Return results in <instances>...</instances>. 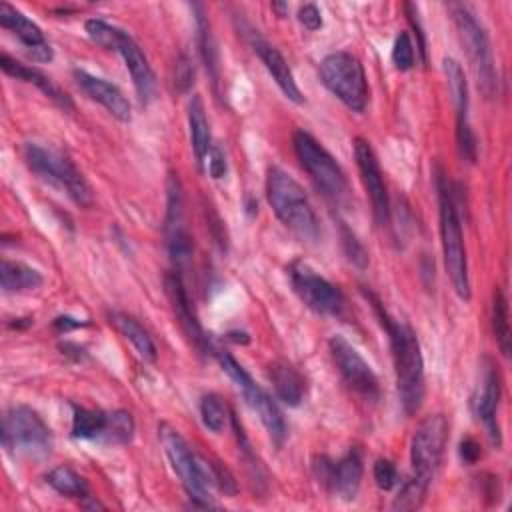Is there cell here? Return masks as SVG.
<instances>
[{
  "label": "cell",
  "mask_w": 512,
  "mask_h": 512,
  "mask_svg": "<svg viewBox=\"0 0 512 512\" xmlns=\"http://www.w3.org/2000/svg\"><path fill=\"white\" fill-rule=\"evenodd\" d=\"M372 300H374V310L378 312V318L390 338L400 404H402L404 412L408 416H412L420 410L424 394H426L424 360H422L418 336L406 320H398V318L390 316L386 312V308L376 298H372Z\"/></svg>",
  "instance_id": "obj_1"
},
{
  "label": "cell",
  "mask_w": 512,
  "mask_h": 512,
  "mask_svg": "<svg viewBox=\"0 0 512 512\" xmlns=\"http://www.w3.org/2000/svg\"><path fill=\"white\" fill-rule=\"evenodd\" d=\"M266 198L276 218L300 240L314 242L320 234L316 212L300 182L282 170L270 166L266 174Z\"/></svg>",
  "instance_id": "obj_2"
},
{
  "label": "cell",
  "mask_w": 512,
  "mask_h": 512,
  "mask_svg": "<svg viewBox=\"0 0 512 512\" xmlns=\"http://www.w3.org/2000/svg\"><path fill=\"white\" fill-rule=\"evenodd\" d=\"M436 192H438V218H440V244L444 266L452 282L454 292L462 300H470V274L468 256L462 236V224L456 206V192L444 172H436Z\"/></svg>",
  "instance_id": "obj_3"
},
{
  "label": "cell",
  "mask_w": 512,
  "mask_h": 512,
  "mask_svg": "<svg viewBox=\"0 0 512 512\" xmlns=\"http://www.w3.org/2000/svg\"><path fill=\"white\" fill-rule=\"evenodd\" d=\"M158 436L160 444L164 448V454L180 478L188 498L192 500V506L200 508H212V490H214V480H212V464L210 460L198 456L186 438L170 424L162 422L158 426Z\"/></svg>",
  "instance_id": "obj_4"
},
{
  "label": "cell",
  "mask_w": 512,
  "mask_h": 512,
  "mask_svg": "<svg viewBox=\"0 0 512 512\" xmlns=\"http://www.w3.org/2000/svg\"><path fill=\"white\" fill-rule=\"evenodd\" d=\"M84 30L94 44L120 54V58L124 60V64L132 76L138 100H140V104L146 106L154 98L156 80H154L152 66H150L146 54L142 52V48L138 46V42L126 30H122L102 18L86 20Z\"/></svg>",
  "instance_id": "obj_5"
},
{
  "label": "cell",
  "mask_w": 512,
  "mask_h": 512,
  "mask_svg": "<svg viewBox=\"0 0 512 512\" xmlns=\"http://www.w3.org/2000/svg\"><path fill=\"white\" fill-rule=\"evenodd\" d=\"M448 10L458 30V38L464 46V52L468 56L478 90L486 98H494L498 94V72H496L490 40L482 22L476 18L472 8L462 2H450Z\"/></svg>",
  "instance_id": "obj_6"
},
{
  "label": "cell",
  "mask_w": 512,
  "mask_h": 512,
  "mask_svg": "<svg viewBox=\"0 0 512 512\" xmlns=\"http://www.w3.org/2000/svg\"><path fill=\"white\" fill-rule=\"evenodd\" d=\"M24 160L28 168L44 182L54 188L64 190L76 204L90 206L92 190L86 182L84 174L76 168V164L58 150L44 148L36 142L24 144Z\"/></svg>",
  "instance_id": "obj_7"
},
{
  "label": "cell",
  "mask_w": 512,
  "mask_h": 512,
  "mask_svg": "<svg viewBox=\"0 0 512 512\" xmlns=\"http://www.w3.org/2000/svg\"><path fill=\"white\" fill-rule=\"evenodd\" d=\"M322 84L352 112H364L368 104V80L362 62L344 50L330 52L320 62Z\"/></svg>",
  "instance_id": "obj_8"
},
{
  "label": "cell",
  "mask_w": 512,
  "mask_h": 512,
  "mask_svg": "<svg viewBox=\"0 0 512 512\" xmlns=\"http://www.w3.org/2000/svg\"><path fill=\"white\" fill-rule=\"evenodd\" d=\"M216 358H218L222 372H226V376L234 382L238 392L244 396L246 404L260 418V422L266 428L272 442L280 448L286 440V422H284V416H282L278 404L258 382H254V378L246 372V368L232 354L220 350L216 354Z\"/></svg>",
  "instance_id": "obj_9"
},
{
  "label": "cell",
  "mask_w": 512,
  "mask_h": 512,
  "mask_svg": "<svg viewBox=\"0 0 512 512\" xmlns=\"http://www.w3.org/2000/svg\"><path fill=\"white\" fill-rule=\"evenodd\" d=\"M2 446L12 454L42 458L50 454L52 430L34 408L16 404L2 416Z\"/></svg>",
  "instance_id": "obj_10"
},
{
  "label": "cell",
  "mask_w": 512,
  "mask_h": 512,
  "mask_svg": "<svg viewBox=\"0 0 512 512\" xmlns=\"http://www.w3.org/2000/svg\"><path fill=\"white\" fill-rule=\"evenodd\" d=\"M292 144L302 168L314 180L318 190L332 202H342L348 194V180L334 156L304 130L294 132Z\"/></svg>",
  "instance_id": "obj_11"
},
{
  "label": "cell",
  "mask_w": 512,
  "mask_h": 512,
  "mask_svg": "<svg viewBox=\"0 0 512 512\" xmlns=\"http://www.w3.org/2000/svg\"><path fill=\"white\" fill-rule=\"evenodd\" d=\"M448 418L440 412L426 416L416 426L410 440V478L418 484L430 488L448 444Z\"/></svg>",
  "instance_id": "obj_12"
},
{
  "label": "cell",
  "mask_w": 512,
  "mask_h": 512,
  "mask_svg": "<svg viewBox=\"0 0 512 512\" xmlns=\"http://www.w3.org/2000/svg\"><path fill=\"white\" fill-rule=\"evenodd\" d=\"M134 418L126 410L72 408V436L78 440H98L106 444H128L134 438Z\"/></svg>",
  "instance_id": "obj_13"
},
{
  "label": "cell",
  "mask_w": 512,
  "mask_h": 512,
  "mask_svg": "<svg viewBox=\"0 0 512 512\" xmlns=\"http://www.w3.org/2000/svg\"><path fill=\"white\" fill-rule=\"evenodd\" d=\"M290 284L296 296L312 312L322 316H340L344 312V294L336 284L318 274L310 264L296 260L288 266Z\"/></svg>",
  "instance_id": "obj_14"
},
{
  "label": "cell",
  "mask_w": 512,
  "mask_h": 512,
  "mask_svg": "<svg viewBox=\"0 0 512 512\" xmlns=\"http://www.w3.org/2000/svg\"><path fill=\"white\" fill-rule=\"evenodd\" d=\"M332 360L344 380V384L366 402H376L380 398V384L372 366L364 356L352 346L344 336L334 334L328 340Z\"/></svg>",
  "instance_id": "obj_15"
},
{
  "label": "cell",
  "mask_w": 512,
  "mask_h": 512,
  "mask_svg": "<svg viewBox=\"0 0 512 512\" xmlns=\"http://www.w3.org/2000/svg\"><path fill=\"white\" fill-rule=\"evenodd\" d=\"M444 68V76L448 82V90L456 108V144H458V152L460 158L466 160L468 164L476 162L478 156V142L468 118V108H470V98H468V82L464 76L462 66L458 64V60L446 56L442 62Z\"/></svg>",
  "instance_id": "obj_16"
},
{
  "label": "cell",
  "mask_w": 512,
  "mask_h": 512,
  "mask_svg": "<svg viewBox=\"0 0 512 512\" xmlns=\"http://www.w3.org/2000/svg\"><path fill=\"white\" fill-rule=\"evenodd\" d=\"M354 158H356V166H358L362 184H364L370 204H372L374 220L378 226H388L390 224V198H388V190H386V182H384L378 158L368 140H364V138L354 140Z\"/></svg>",
  "instance_id": "obj_17"
},
{
  "label": "cell",
  "mask_w": 512,
  "mask_h": 512,
  "mask_svg": "<svg viewBox=\"0 0 512 512\" xmlns=\"http://www.w3.org/2000/svg\"><path fill=\"white\" fill-rule=\"evenodd\" d=\"M500 374H498V366L492 362V358H484L482 366H480V378L478 384L472 392V412L478 420H482V424L486 426V432L492 440L494 446L502 444V436H500V426H498V402H500Z\"/></svg>",
  "instance_id": "obj_18"
},
{
  "label": "cell",
  "mask_w": 512,
  "mask_h": 512,
  "mask_svg": "<svg viewBox=\"0 0 512 512\" xmlns=\"http://www.w3.org/2000/svg\"><path fill=\"white\" fill-rule=\"evenodd\" d=\"M318 480L328 486L342 500H354L362 482V456L358 448H350L340 460L332 462L326 456L316 458L314 464Z\"/></svg>",
  "instance_id": "obj_19"
},
{
  "label": "cell",
  "mask_w": 512,
  "mask_h": 512,
  "mask_svg": "<svg viewBox=\"0 0 512 512\" xmlns=\"http://www.w3.org/2000/svg\"><path fill=\"white\" fill-rule=\"evenodd\" d=\"M0 24L12 36L20 40L26 56L32 62H50L54 58L52 46L44 38V32L36 22H32L24 12L8 2H0Z\"/></svg>",
  "instance_id": "obj_20"
},
{
  "label": "cell",
  "mask_w": 512,
  "mask_h": 512,
  "mask_svg": "<svg viewBox=\"0 0 512 512\" xmlns=\"http://www.w3.org/2000/svg\"><path fill=\"white\" fill-rule=\"evenodd\" d=\"M164 288H166V296L170 300V306L174 310V316L180 324V328L184 330V334L190 338V342L200 350V352H208L210 350V340L204 334V328L198 320V314L192 306V300L188 296V290L184 286L182 274L172 270L164 276Z\"/></svg>",
  "instance_id": "obj_21"
},
{
  "label": "cell",
  "mask_w": 512,
  "mask_h": 512,
  "mask_svg": "<svg viewBox=\"0 0 512 512\" xmlns=\"http://www.w3.org/2000/svg\"><path fill=\"white\" fill-rule=\"evenodd\" d=\"M74 80H76L78 88L90 100H94L100 106H104L116 120L130 122V118H132L130 102H128V98L124 96V92L116 84H112V82H108V80H104L100 76H94V74H90L86 70H80V68L74 70Z\"/></svg>",
  "instance_id": "obj_22"
},
{
  "label": "cell",
  "mask_w": 512,
  "mask_h": 512,
  "mask_svg": "<svg viewBox=\"0 0 512 512\" xmlns=\"http://www.w3.org/2000/svg\"><path fill=\"white\" fill-rule=\"evenodd\" d=\"M248 42L252 46V50L258 54V58L262 60V64L266 66V70L270 72V76L274 78V82L278 84V88L282 90V94L296 102V104H302L304 102V96L294 80V74L286 62V58L280 54V50L276 46H272L266 38H262L256 30H250L248 34Z\"/></svg>",
  "instance_id": "obj_23"
},
{
  "label": "cell",
  "mask_w": 512,
  "mask_h": 512,
  "mask_svg": "<svg viewBox=\"0 0 512 512\" xmlns=\"http://www.w3.org/2000/svg\"><path fill=\"white\" fill-rule=\"evenodd\" d=\"M0 66H2V70H4L8 76H12V78H16V80H24V82H28V84H34L44 96H48V98H50L54 104H58L60 108H64V110H72V108H74L70 96H68L66 92H62V90H60L44 72H40L38 68L28 66V64H22V62L14 60L12 56H8L6 52L0 54Z\"/></svg>",
  "instance_id": "obj_24"
},
{
  "label": "cell",
  "mask_w": 512,
  "mask_h": 512,
  "mask_svg": "<svg viewBox=\"0 0 512 512\" xmlns=\"http://www.w3.org/2000/svg\"><path fill=\"white\" fill-rule=\"evenodd\" d=\"M188 128H190L192 152L196 156V162L202 166L212 148V136H210V122L206 116V108L198 94H194L188 102Z\"/></svg>",
  "instance_id": "obj_25"
},
{
  "label": "cell",
  "mask_w": 512,
  "mask_h": 512,
  "mask_svg": "<svg viewBox=\"0 0 512 512\" xmlns=\"http://www.w3.org/2000/svg\"><path fill=\"white\" fill-rule=\"evenodd\" d=\"M270 380L278 400L288 406H298L304 398V378L302 374L286 360H276L270 366Z\"/></svg>",
  "instance_id": "obj_26"
},
{
  "label": "cell",
  "mask_w": 512,
  "mask_h": 512,
  "mask_svg": "<svg viewBox=\"0 0 512 512\" xmlns=\"http://www.w3.org/2000/svg\"><path fill=\"white\" fill-rule=\"evenodd\" d=\"M42 282H44L42 274L24 262L4 258L0 264V284L6 294L30 292L40 288Z\"/></svg>",
  "instance_id": "obj_27"
},
{
  "label": "cell",
  "mask_w": 512,
  "mask_h": 512,
  "mask_svg": "<svg viewBox=\"0 0 512 512\" xmlns=\"http://www.w3.org/2000/svg\"><path fill=\"white\" fill-rule=\"evenodd\" d=\"M110 324L134 346V350L138 352V356L142 360H146V362L156 360V346H154L150 334L142 328V324L138 320H134L132 316L122 314V312H112Z\"/></svg>",
  "instance_id": "obj_28"
},
{
  "label": "cell",
  "mask_w": 512,
  "mask_h": 512,
  "mask_svg": "<svg viewBox=\"0 0 512 512\" xmlns=\"http://www.w3.org/2000/svg\"><path fill=\"white\" fill-rule=\"evenodd\" d=\"M196 10V30H198V50H200V58L206 66V72L212 80V84L216 86L220 80V66H218V50H216V42L210 30V22L204 14V8L200 4H194Z\"/></svg>",
  "instance_id": "obj_29"
},
{
  "label": "cell",
  "mask_w": 512,
  "mask_h": 512,
  "mask_svg": "<svg viewBox=\"0 0 512 512\" xmlns=\"http://www.w3.org/2000/svg\"><path fill=\"white\" fill-rule=\"evenodd\" d=\"M46 482L62 496L68 498H88V484L84 476H80L70 466H56L48 472Z\"/></svg>",
  "instance_id": "obj_30"
},
{
  "label": "cell",
  "mask_w": 512,
  "mask_h": 512,
  "mask_svg": "<svg viewBox=\"0 0 512 512\" xmlns=\"http://www.w3.org/2000/svg\"><path fill=\"white\" fill-rule=\"evenodd\" d=\"M492 330L496 344L504 356L510 354V322H508V300L500 286L492 294Z\"/></svg>",
  "instance_id": "obj_31"
},
{
  "label": "cell",
  "mask_w": 512,
  "mask_h": 512,
  "mask_svg": "<svg viewBox=\"0 0 512 512\" xmlns=\"http://www.w3.org/2000/svg\"><path fill=\"white\" fill-rule=\"evenodd\" d=\"M200 416H202V424L210 432L220 434L226 428L232 414H228L224 400L218 394L210 392V394H204L200 400Z\"/></svg>",
  "instance_id": "obj_32"
},
{
  "label": "cell",
  "mask_w": 512,
  "mask_h": 512,
  "mask_svg": "<svg viewBox=\"0 0 512 512\" xmlns=\"http://www.w3.org/2000/svg\"><path fill=\"white\" fill-rule=\"evenodd\" d=\"M340 240H342V250L344 256L358 268H366L368 264V252L362 246V242L356 238V234L344 224L340 222Z\"/></svg>",
  "instance_id": "obj_33"
},
{
  "label": "cell",
  "mask_w": 512,
  "mask_h": 512,
  "mask_svg": "<svg viewBox=\"0 0 512 512\" xmlns=\"http://www.w3.org/2000/svg\"><path fill=\"white\" fill-rule=\"evenodd\" d=\"M392 62L396 66V70L406 72L414 66V44L410 40L408 32H400L394 40L392 46Z\"/></svg>",
  "instance_id": "obj_34"
},
{
  "label": "cell",
  "mask_w": 512,
  "mask_h": 512,
  "mask_svg": "<svg viewBox=\"0 0 512 512\" xmlns=\"http://www.w3.org/2000/svg\"><path fill=\"white\" fill-rule=\"evenodd\" d=\"M372 474H374V482L380 490H392L394 486L400 484V476H398V470L394 466L392 460L388 458H378L374 462V468H372Z\"/></svg>",
  "instance_id": "obj_35"
},
{
  "label": "cell",
  "mask_w": 512,
  "mask_h": 512,
  "mask_svg": "<svg viewBox=\"0 0 512 512\" xmlns=\"http://www.w3.org/2000/svg\"><path fill=\"white\" fill-rule=\"evenodd\" d=\"M194 82V64L188 54H180L174 68V86L178 92H188Z\"/></svg>",
  "instance_id": "obj_36"
},
{
  "label": "cell",
  "mask_w": 512,
  "mask_h": 512,
  "mask_svg": "<svg viewBox=\"0 0 512 512\" xmlns=\"http://www.w3.org/2000/svg\"><path fill=\"white\" fill-rule=\"evenodd\" d=\"M212 464V480H214V488L222 490L228 496H234L238 486L234 476L228 472V468H224L220 462H210Z\"/></svg>",
  "instance_id": "obj_37"
},
{
  "label": "cell",
  "mask_w": 512,
  "mask_h": 512,
  "mask_svg": "<svg viewBox=\"0 0 512 512\" xmlns=\"http://www.w3.org/2000/svg\"><path fill=\"white\" fill-rule=\"evenodd\" d=\"M404 10H406V16H408V22L412 24V28L416 30V48L420 50V56L422 60L426 62L428 60V52H426V38H424V30H422V24H420V18H418V8L416 4H404Z\"/></svg>",
  "instance_id": "obj_38"
},
{
  "label": "cell",
  "mask_w": 512,
  "mask_h": 512,
  "mask_svg": "<svg viewBox=\"0 0 512 512\" xmlns=\"http://www.w3.org/2000/svg\"><path fill=\"white\" fill-rule=\"evenodd\" d=\"M298 20L306 30H318L322 28V12L316 4H304L298 8Z\"/></svg>",
  "instance_id": "obj_39"
},
{
  "label": "cell",
  "mask_w": 512,
  "mask_h": 512,
  "mask_svg": "<svg viewBox=\"0 0 512 512\" xmlns=\"http://www.w3.org/2000/svg\"><path fill=\"white\" fill-rule=\"evenodd\" d=\"M206 158H208V172H210V176L216 178V180L222 178V176L226 174V170H228L224 150H222L220 146L212 144V148H210V152H208Z\"/></svg>",
  "instance_id": "obj_40"
},
{
  "label": "cell",
  "mask_w": 512,
  "mask_h": 512,
  "mask_svg": "<svg viewBox=\"0 0 512 512\" xmlns=\"http://www.w3.org/2000/svg\"><path fill=\"white\" fill-rule=\"evenodd\" d=\"M458 452H460V458H462L466 464H474V462H478V458L482 456L480 444H478L474 438H470V436L462 438Z\"/></svg>",
  "instance_id": "obj_41"
},
{
  "label": "cell",
  "mask_w": 512,
  "mask_h": 512,
  "mask_svg": "<svg viewBox=\"0 0 512 512\" xmlns=\"http://www.w3.org/2000/svg\"><path fill=\"white\" fill-rule=\"evenodd\" d=\"M86 324H88V322L76 320V318H72V316H58V318H54V328H56L58 332H70V330L82 328V326H86Z\"/></svg>",
  "instance_id": "obj_42"
},
{
  "label": "cell",
  "mask_w": 512,
  "mask_h": 512,
  "mask_svg": "<svg viewBox=\"0 0 512 512\" xmlns=\"http://www.w3.org/2000/svg\"><path fill=\"white\" fill-rule=\"evenodd\" d=\"M272 10L278 12L280 18H284L288 14V4L286 2H272Z\"/></svg>",
  "instance_id": "obj_43"
}]
</instances>
